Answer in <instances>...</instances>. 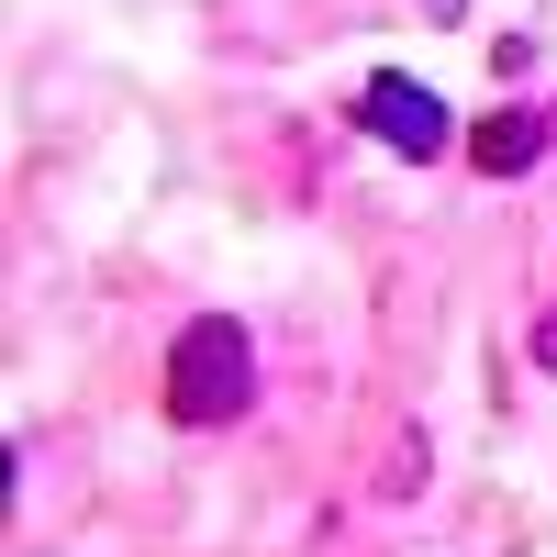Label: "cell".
<instances>
[{"instance_id": "obj_1", "label": "cell", "mask_w": 557, "mask_h": 557, "mask_svg": "<svg viewBox=\"0 0 557 557\" xmlns=\"http://www.w3.org/2000/svg\"><path fill=\"white\" fill-rule=\"evenodd\" d=\"M246 401H257V335L246 323H178V346H168V424H246Z\"/></svg>"}, {"instance_id": "obj_3", "label": "cell", "mask_w": 557, "mask_h": 557, "mask_svg": "<svg viewBox=\"0 0 557 557\" xmlns=\"http://www.w3.org/2000/svg\"><path fill=\"white\" fill-rule=\"evenodd\" d=\"M546 134H557V101H535V112H491V123L469 134V168H480V178H524V168H546Z\"/></svg>"}, {"instance_id": "obj_2", "label": "cell", "mask_w": 557, "mask_h": 557, "mask_svg": "<svg viewBox=\"0 0 557 557\" xmlns=\"http://www.w3.org/2000/svg\"><path fill=\"white\" fill-rule=\"evenodd\" d=\"M357 123L380 134V146H391L401 168H424V157H446V146H457V123H446V101H435L424 78H401V67H380V78L357 89Z\"/></svg>"}]
</instances>
